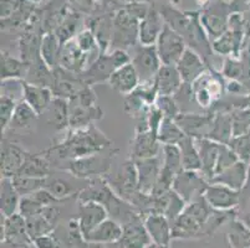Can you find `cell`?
<instances>
[{
  "label": "cell",
  "mask_w": 250,
  "mask_h": 248,
  "mask_svg": "<svg viewBox=\"0 0 250 248\" xmlns=\"http://www.w3.org/2000/svg\"><path fill=\"white\" fill-rule=\"evenodd\" d=\"M112 142L96 126L83 129H71L59 144L50 148L47 153L61 160H74L102 153Z\"/></svg>",
  "instance_id": "1"
},
{
  "label": "cell",
  "mask_w": 250,
  "mask_h": 248,
  "mask_svg": "<svg viewBox=\"0 0 250 248\" xmlns=\"http://www.w3.org/2000/svg\"><path fill=\"white\" fill-rule=\"evenodd\" d=\"M131 62V56L126 50H112L110 52L100 54L99 57L87 66L85 71L80 74L85 85L92 86L100 82L108 81L117 68Z\"/></svg>",
  "instance_id": "2"
},
{
  "label": "cell",
  "mask_w": 250,
  "mask_h": 248,
  "mask_svg": "<svg viewBox=\"0 0 250 248\" xmlns=\"http://www.w3.org/2000/svg\"><path fill=\"white\" fill-rule=\"evenodd\" d=\"M140 20L128 13L126 9H120L113 17V33L110 50H126L135 47L138 41Z\"/></svg>",
  "instance_id": "3"
},
{
  "label": "cell",
  "mask_w": 250,
  "mask_h": 248,
  "mask_svg": "<svg viewBox=\"0 0 250 248\" xmlns=\"http://www.w3.org/2000/svg\"><path fill=\"white\" fill-rule=\"evenodd\" d=\"M111 158L102 155V153L88 155L85 158L67 160L63 169L71 172L75 177L79 179H90L95 180L104 176L110 172Z\"/></svg>",
  "instance_id": "4"
},
{
  "label": "cell",
  "mask_w": 250,
  "mask_h": 248,
  "mask_svg": "<svg viewBox=\"0 0 250 248\" xmlns=\"http://www.w3.org/2000/svg\"><path fill=\"white\" fill-rule=\"evenodd\" d=\"M133 56L131 57V63L135 66L136 71L141 79V85L153 83L157 72L160 71L162 62L157 52L156 45H136L133 47Z\"/></svg>",
  "instance_id": "5"
},
{
  "label": "cell",
  "mask_w": 250,
  "mask_h": 248,
  "mask_svg": "<svg viewBox=\"0 0 250 248\" xmlns=\"http://www.w3.org/2000/svg\"><path fill=\"white\" fill-rule=\"evenodd\" d=\"M156 49L162 65L176 66L188 46L183 36L166 24L156 42Z\"/></svg>",
  "instance_id": "6"
},
{
  "label": "cell",
  "mask_w": 250,
  "mask_h": 248,
  "mask_svg": "<svg viewBox=\"0 0 250 248\" xmlns=\"http://www.w3.org/2000/svg\"><path fill=\"white\" fill-rule=\"evenodd\" d=\"M209 184L201 172L182 170L174 177L173 190L188 204L204 195Z\"/></svg>",
  "instance_id": "7"
},
{
  "label": "cell",
  "mask_w": 250,
  "mask_h": 248,
  "mask_svg": "<svg viewBox=\"0 0 250 248\" xmlns=\"http://www.w3.org/2000/svg\"><path fill=\"white\" fill-rule=\"evenodd\" d=\"M204 199L215 211H231L239 205L240 191L217 183H210L204 192Z\"/></svg>",
  "instance_id": "8"
},
{
  "label": "cell",
  "mask_w": 250,
  "mask_h": 248,
  "mask_svg": "<svg viewBox=\"0 0 250 248\" xmlns=\"http://www.w3.org/2000/svg\"><path fill=\"white\" fill-rule=\"evenodd\" d=\"M131 159L141 160V159H149L160 156L162 153V144L158 136L152 131L136 132L131 143Z\"/></svg>",
  "instance_id": "9"
},
{
  "label": "cell",
  "mask_w": 250,
  "mask_h": 248,
  "mask_svg": "<svg viewBox=\"0 0 250 248\" xmlns=\"http://www.w3.org/2000/svg\"><path fill=\"white\" fill-rule=\"evenodd\" d=\"M212 114H201V113L181 112L174 120L187 136L193 139L207 138L213 123Z\"/></svg>",
  "instance_id": "10"
},
{
  "label": "cell",
  "mask_w": 250,
  "mask_h": 248,
  "mask_svg": "<svg viewBox=\"0 0 250 248\" xmlns=\"http://www.w3.org/2000/svg\"><path fill=\"white\" fill-rule=\"evenodd\" d=\"M106 218H108V212L104 205L97 201H80L77 224L83 237L96 229Z\"/></svg>",
  "instance_id": "11"
},
{
  "label": "cell",
  "mask_w": 250,
  "mask_h": 248,
  "mask_svg": "<svg viewBox=\"0 0 250 248\" xmlns=\"http://www.w3.org/2000/svg\"><path fill=\"white\" fill-rule=\"evenodd\" d=\"M138 176V190L142 194L152 195L162 170V156L135 160Z\"/></svg>",
  "instance_id": "12"
},
{
  "label": "cell",
  "mask_w": 250,
  "mask_h": 248,
  "mask_svg": "<svg viewBox=\"0 0 250 248\" xmlns=\"http://www.w3.org/2000/svg\"><path fill=\"white\" fill-rule=\"evenodd\" d=\"M207 65L208 63L206 62V60L202 57L198 52H195L194 50L188 47L186 52L182 55V57L179 58L176 67L184 83L193 85L199 77L206 74Z\"/></svg>",
  "instance_id": "13"
},
{
  "label": "cell",
  "mask_w": 250,
  "mask_h": 248,
  "mask_svg": "<svg viewBox=\"0 0 250 248\" xmlns=\"http://www.w3.org/2000/svg\"><path fill=\"white\" fill-rule=\"evenodd\" d=\"M90 56L77 46L75 40H69L62 45L59 66L72 74L80 75L90 65Z\"/></svg>",
  "instance_id": "14"
},
{
  "label": "cell",
  "mask_w": 250,
  "mask_h": 248,
  "mask_svg": "<svg viewBox=\"0 0 250 248\" xmlns=\"http://www.w3.org/2000/svg\"><path fill=\"white\" fill-rule=\"evenodd\" d=\"M194 101L202 108H209L213 102L220 97L222 85L213 75L206 74L199 77L192 85Z\"/></svg>",
  "instance_id": "15"
},
{
  "label": "cell",
  "mask_w": 250,
  "mask_h": 248,
  "mask_svg": "<svg viewBox=\"0 0 250 248\" xmlns=\"http://www.w3.org/2000/svg\"><path fill=\"white\" fill-rule=\"evenodd\" d=\"M22 99L28 104H30L39 115L47 111L50 104L52 103L55 95L50 87L39 86L34 83H29L26 81H21Z\"/></svg>",
  "instance_id": "16"
},
{
  "label": "cell",
  "mask_w": 250,
  "mask_h": 248,
  "mask_svg": "<svg viewBox=\"0 0 250 248\" xmlns=\"http://www.w3.org/2000/svg\"><path fill=\"white\" fill-rule=\"evenodd\" d=\"M26 154L28 152H25L19 145L13 144V143H4L1 147V159H0L1 177L13 179L17 176L24 165Z\"/></svg>",
  "instance_id": "17"
},
{
  "label": "cell",
  "mask_w": 250,
  "mask_h": 248,
  "mask_svg": "<svg viewBox=\"0 0 250 248\" xmlns=\"http://www.w3.org/2000/svg\"><path fill=\"white\" fill-rule=\"evenodd\" d=\"M145 226L153 245L168 248L172 236V222L161 213H149L145 218Z\"/></svg>",
  "instance_id": "18"
},
{
  "label": "cell",
  "mask_w": 250,
  "mask_h": 248,
  "mask_svg": "<svg viewBox=\"0 0 250 248\" xmlns=\"http://www.w3.org/2000/svg\"><path fill=\"white\" fill-rule=\"evenodd\" d=\"M124 233V226L113 218H106L95 229L83 236V241L95 245H113L118 243Z\"/></svg>",
  "instance_id": "19"
},
{
  "label": "cell",
  "mask_w": 250,
  "mask_h": 248,
  "mask_svg": "<svg viewBox=\"0 0 250 248\" xmlns=\"http://www.w3.org/2000/svg\"><path fill=\"white\" fill-rule=\"evenodd\" d=\"M107 82L112 90L124 95L132 93L141 85L140 76L136 71L135 66L131 62L117 68Z\"/></svg>",
  "instance_id": "20"
},
{
  "label": "cell",
  "mask_w": 250,
  "mask_h": 248,
  "mask_svg": "<svg viewBox=\"0 0 250 248\" xmlns=\"http://www.w3.org/2000/svg\"><path fill=\"white\" fill-rule=\"evenodd\" d=\"M166 21L161 13L152 6L146 18L140 21L138 26V41L141 45H156L165 27Z\"/></svg>",
  "instance_id": "21"
},
{
  "label": "cell",
  "mask_w": 250,
  "mask_h": 248,
  "mask_svg": "<svg viewBox=\"0 0 250 248\" xmlns=\"http://www.w3.org/2000/svg\"><path fill=\"white\" fill-rule=\"evenodd\" d=\"M1 242L10 243H29L26 232V220L19 212L5 217L1 215Z\"/></svg>",
  "instance_id": "22"
},
{
  "label": "cell",
  "mask_w": 250,
  "mask_h": 248,
  "mask_svg": "<svg viewBox=\"0 0 250 248\" xmlns=\"http://www.w3.org/2000/svg\"><path fill=\"white\" fill-rule=\"evenodd\" d=\"M118 243L121 248H148L149 246L153 245L145 226V222H142L141 218L125 225L124 233Z\"/></svg>",
  "instance_id": "23"
},
{
  "label": "cell",
  "mask_w": 250,
  "mask_h": 248,
  "mask_svg": "<svg viewBox=\"0 0 250 248\" xmlns=\"http://www.w3.org/2000/svg\"><path fill=\"white\" fill-rule=\"evenodd\" d=\"M195 144H197L199 155H201L202 175L206 177L209 183H212L215 176V167H217L220 144L208 139V138L195 139Z\"/></svg>",
  "instance_id": "24"
},
{
  "label": "cell",
  "mask_w": 250,
  "mask_h": 248,
  "mask_svg": "<svg viewBox=\"0 0 250 248\" xmlns=\"http://www.w3.org/2000/svg\"><path fill=\"white\" fill-rule=\"evenodd\" d=\"M183 85V79L176 66L162 65L153 79L158 95H174Z\"/></svg>",
  "instance_id": "25"
},
{
  "label": "cell",
  "mask_w": 250,
  "mask_h": 248,
  "mask_svg": "<svg viewBox=\"0 0 250 248\" xmlns=\"http://www.w3.org/2000/svg\"><path fill=\"white\" fill-rule=\"evenodd\" d=\"M70 129H83L94 126V123L104 118V111L97 104L79 106L70 104Z\"/></svg>",
  "instance_id": "26"
},
{
  "label": "cell",
  "mask_w": 250,
  "mask_h": 248,
  "mask_svg": "<svg viewBox=\"0 0 250 248\" xmlns=\"http://www.w3.org/2000/svg\"><path fill=\"white\" fill-rule=\"evenodd\" d=\"M248 174H249V164L239 160L228 169L218 174L213 179L212 183L222 184L236 191H242L247 186Z\"/></svg>",
  "instance_id": "27"
},
{
  "label": "cell",
  "mask_w": 250,
  "mask_h": 248,
  "mask_svg": "<svg viewBox=\"0 0 250 248\" xmlns=\"http://www.w3.org/2000/svg\"><path fill=\"white\" fill-rule=\"evenodd\" d=\"M29 71V63L6 52H1V82L24 81Z\"/></svg>",
  "instance_id": "28"
},
{
  "label": "cell",
  "mask_w": 250,
  "mask_h": 248,
  "mask_svg": "<svg viewBox=\"0 0 250 248\" xmlns=\"http://www.w3.org/2000/svg\"><path fill=\"white\" fill-rule=\"evenodd\" d=\"M207 138L219 144H229L233 138V123L230 113L220 112L214 114L212 127Z\"/></svg>",
  "instance_id": "29"
},
{
  "label": "cell",
  "mask_w": 250,
  "mask_h": 248,
  "mask_svg": "<svg viewBox=\"0 0 250 248\" xmlns=\"http://www.w3.org/2000/svg\"><path fill=\"white\" fill-rule=\"evenodd\" d=\"M21 196L14 188V184L11 179L1 177V189H0V209L1 215L9 217V216L18 213L19 211V204Z\"/></svg>",
  "instance_id": "30"
},
{
  "label": "cell",
  "mask_w": 250,
  "mask_h": 248,
  "mask_svg": "<svg viewBox=\"0 0 250 248\" xmlns=\"http://www.w3.org/2000/svg\"><path fill=\"white\" fill-rule=\"evenodd\" d=\"M40 42H42L40 44V56L51 70H55L56 67H59L62 44L59 40L58 35L52 31L45 34Z\"/></svg>",
  "instance_id": "31"
},
{
  "label": "cell",
  "mask_w": 250,
  "mask_h": 248,
  "mask_svg": "<svg viewBox=\"0 0 250 248\" xmlns=\"http://www.w3.org/2000/svg\"><path fill=\"white\" fill-rule=\"evenodd\" d=\"M51 172L49 156L46 154H26V159L18 175L33 177H49Z\"/></svg>",
  "instance_id": "32"
},
{
  "label": "cell",
  "mask_w": 250,
  "mask_h": 248,
  "mask_svg": "<svg viewBox=\"0 0 250 248\" xmlns=\"http://www.w3.org/2000/svg\"><path fill=\"white\" fill-rule=\"evenodd\" d=\"M46 112L50 113L47 120L54 128L61 131L70 127V106L67 99L55 97Z\"/></svg>",
  "instance_id": "33"
},
{
  "label": "cell",
  "mask_w": 250,
  "mask_h": 248,
  "mask_svg": "<svg viewBox=\"0 0 250 248\" xmlns=\"http://www.w3.org/2000/svg\"><path fill=\"white\" fill-rule=\"evenodd\" d=\"M178 145L181 148L183 170L201 172L202 161L198 148H197V144H195V139H193L190 136H186Z\"/></svg>",
  "instance_id": "34"
},
{
  "label": "cell",
  "mask_w": 250,
  "mask_h": 248,
  "mask_svg": "<svg viewBox=\"0 0 250 248\" xmlns=\"http://www.w3.org/2000/svg\"><path fill=\"white\" fill-rule=\"evenodd\" d=\"M157 136L160 139L161 144L167 145V144H177L178 145L182 140L186 138V134L182 131L181 127L177 124L174 119L170 118H165L161 123L158 132H157Z\"/></svg>",
  "instance_id": "35"
},
{
  "label": "cell",
  "mask_w": 250,
  "mask_h": 248,
  "mask_svg": "<svg viewBox=\"0 0 250 248\" xmlns=\"http://www.w3.org/2000/svg\"><path fill=\"white\" fill-rule=\"evenodd\" d=\"M38 113L34 111L33 107L28 104L24 99H20L15 108L14 115L10 123V128L13 129H24L28 128L33 124L34 120L38 118Z\"/></svg>",
  "instance_id": "36"
},
{
  "label": "cell",
  "mask_w": 250,
  "mask_h": 248,
  "mask_svg": "<svg viewBox=\"0 0 250 248\" xmlns=\"http://www.w3.org/2000/svg\"><path fill=\"white\" fill-rule=\"evenodd\" d=\"M13 184L19 195L21 197L29 196L34 194L35 191L44 189L47 183V177H33V176H24V175H17L13 179Z\"/></svg>",
  "instance_id": "37"
},
{
  "label": "cell",
  "mask_w": 250,
  "mask_h": 248,
  "mask_svg": "<svg viewBox=\"0 0 250 248\" xmlns=\"http://www.w3.org/2000/svg\"><path fill=\"white\" fill-rule=\"evenodd\" d=\"M201 22L203 25L207 35L212 36L213 40L227 33V22L224 18H222L218 13H208L201 15Z\"/></svg>",
  "instance_id": "38"
},
{
  "label": "cell",
  "mask_w": 250,
  "mask_h": 248,
  "mask_svg": "<svg viewBox=\"0 0 250 248\" xmlns=\"http://www.w3.org/2000/svg\"><path fill=\"white\" fill-rule=\"evenodd\" d=\"M162 164L163 167L173 172L174 174H178L183 170L182 167V153L181 148L177 144H167L162 145Z\"/></svg>",
  "instance_id": "39"
},
{
  "label": "cell",
  "mask_w": 250,
  "mask_h": 248,
  "mask_svg": "<svg viewBox=\"0 0 250 248\" xmlns=\"http://www.w3.org/2000/svg\"><path fill=\"white\" fill-rule=\"evenodd\" d=\"M25 220H26V232H28V236L31 242L35 238L40 237V236L51 233L52 229H54V225L50 224L46 218L42 215V212L34 216V217L25 218Z\"/></svg>",
  "instance_id": "40"
},
{
  "label": "cell",
  "mask_w": 250,
  "mask_h": 248,
  "mask_svg": "<svg viewBox=\"0 0 250 248\" xmlns=\"http://www.w3.org/2000/svg\"><path fill=\"white\" fill-rule=\"evenodd\" d=\"M18 102L15 97H11L8 93H1L0 97V124H1V133H5L10 128V123L14 115Z\"/></svg>",
  "instance_id": "41"
},
{
  "label": "cell",
  "mask_w": 250,
  "mask_h": 248,
  "mask_svg": "<svg viewBox=\"0 0 250 248\" xmlns=\"http://www.w3.org/2000/svg\"><path fill=\"white\" fill-rule=\"evenodd\" d=\"M45 189H47L60 201H65L70 196H72V194L75 192L74 186L67 180L60 179V177H54V179L47 177V183L45 185Z\"/></svg>",
  "instance_id": "42"
},
{
  "label": "cell",
  "mask_w": 250,
  "mask_h": 248,
  "mask_svg": "<svg viewBox=\"0 0 250 248\" xmlns=\"http://www.w3.org/2000/svg\"><path fill=\"white\" fill-rule=\"evenodd\" d=\"M233 123V136L250 133V109L239 108L230 112Z\"/></svg>",
  "instance_id": "43"
},
{
  "label": "cell",
  "mask_w": 250,
  "mask_h": 248,
  "mask_svg": "<svg viewBox=\"0 0 250 248\" xmlns=\"http://www.w3.org/2000/svg\"><path fill=\"white\" fill-rule=\"evenodd\" d=\"M229 240L234 248H250V229L243 222H233Z\"/></svg>",
  "instance_id": "44"
},
{
  "label": "cell",
  "mask_w": 250,
  "mask_h": 248,
  "mask_svg": "<svg viewBox=\"0 0 250 248\" xmlns=\"http://www.w3.org/2000/svg\"><path fill=\"white\" fill-rule=\"evenodd\" d=\"M186 206H187V202L184 201L176 191L172 189L167 194V205H166V210L163 215L172 222L183 212Z\"/></svg>",
  "instance_id": "45"
},
{
  "label": "cell",
  "mask_w": 250,
  "mask_h": 248,
  "mask_svg": "<svg viewBox=\"0 0 250 248\" xmlns=\"http://www.w3.org/2000/svg\"><path fill=\"white\" fill-rule=\"evenodd\" d=\"M228 145L240 161L250 164V133L233 136Z\"/></svg>",
  "instance_id": "46"
},
{
  "label": "cell",
  "mask_w": 250,
  "mask_h": 248,
  "mask_svg": "<svg viewBox=\"0 0 250 248\" xmlns=\"http://www.w3.org/2000/svg\"><path fill=\"white\" fill-rule=\"evenodd\" d=\"M74 40L77 44V46L80 47L83 52H86L88 56H90L92 52L101 54V51H100V46L99 44H97L96 36H95V34L92 33L91 29H85V30L80 31V33L75 36Z\"/></svg>",
  "instance_id": "47"
},
{
  "label": "cell",
  "mask_w": 250,
  "mask_h": 248,
  "mask_svg": "<svg viewBox=\"0 0 250 248\" xmlns=\"http://www.w3.org/2000/svg\"><path fill=\"white\" fill-rule=\"evenodd\" d=\"M235 47V34L231 33V31H227L226 34H223L222 36L213 40L212 44L213 52L218 55H223V56H230V54H233Z\"/></svg>",
  "instance_id": "48"
},
{
  "label": "cell",
  "mask_w": 250,
  "mask_h": 248,
  "mask_svg": "<svg viewBox=\"0 0 250 248\" xmlns=\"http://www.w3.org/2000/svg\"><path fill=\"white\" fill-rule=\"evenodd\" d=\"M154 106L163 113L165 118L174 119L182 112L181 107L178 106L173 95H158Z\"/></svg>",
  "instance_id": "49"
},
{
  "label": "cell",
  "mask_w": 250,
  "mask_h": 248,
  "mask_svg": "<svg viewBox=\"0 0 250 248\" xmlns=\"http://www.w3.org/2000/svg\"><path fill=\"white\" fill-rule=\"evenodd\" d=\"M236 161H239V159L231 150V148L228 144H220L219 155H218L217 167H215V176L226 169H228L229 167L234 165Z\"/></svg>",
  "instance_id": "50"
},
{
  "label": "cell",
  "mask_w": 250,
  "mask_h": 248,
  "mask_svg": "<svg viewBox=\"0 0 250 248\" xmlns=\"http://www.w3.org/2000/svg\"><path fill=\"white\" fill-rule=\"evenodd\" d=\"M44 206L39 204L36 200H34L31 196H24L21 197L19 204V211L18 212L25 218H30L34 216L39 215L42 212Z\"/></svg>",
  "instance_id": "51"
},
{
  "label": "cell",
  "mask_w": 250,
  "mask_h": 248,
  "mask_svg": "<svg viewBox=\"0 0 250 248\" xmlns=\"http://www.w3.org/2000/svg\"><path fill=\"white\" fill-rule=\"evenodd\" d=\"M243 72V65L239 62V61L234 60V58L228 57L224 62V66H223V75L228 78L233 79V81H236L242 76Z\"/></svg>",
  "instance_id": "52"
},
{
  "label": "cell",
  "mask_w": 250,
  "mask_h": 248,
  "mask_svg": "<svg viewBox=\"0 0 250 248\" xmlns=\"http://www.w3.org/2000/svg\"><path fill=\"white\" fill-rule=\"evenodd\" d=\"M29 196L33 197L34 200H36V201H38L40 205H42L44 208H46V206H51V205H59L60 202H62L60 201V200L56 199V197L45 188L35 191L34 194L29 195Z\"/></svg>",
  "instance_id": "53"
},
{
  "label": "cell",
  "mask_w": 250,
  "mask_h": 248,
  "mask_svg": "<svg viewBox=\"0 0 250 248\" xmlns=\"http://www.w3.org/2000/svg\"><path fill=\"white\" fill-rule=\"evenodd\" d=\"M33 242L36 248H58V243H56L55 238L52 237L50 233L35 238Z\"/></svg>",
  "instance_id": "54"
},
{
  "label": "cell",
  "mask_w": 250,
  "mask_h": 248,
  "mask_svg": "<svg viewBox=\"0 0 250 248\" xmlns=\"http://www.w3.org/2000/svg\"><path fill=\"white\" fill-rule=\"evenodd\" d=\"M70 3L74 5L75 9L80 11H90L94 8V0H70Z\"/></svg>",
  "instance_id": "55"
},
{
  "label": "cell",
  "mask_w": 250,
  "mask_h": 248,
  "mask_svg": "<svg viewBox=\"0 0 250 248\" xmlns=\"http://www.w3.org/2000/svg\"><path fill=\"white\" fill-rule=\"evenodd\" d=\"M115 1H118V3H124L125 5L131 3H136V1H147V0H115Z\"/></svg>",
  "instance_id": "56"
},
{
  "label": "cell",
  "mask_w": 250,
  "mask_h": 248,
  "mask_svg": "<svg viewBox=\"0 0 250 248\" xmlns=\"http://www.w3.org/2000/svg\"><path fill=\"white\" fill-rule=\"evenodd\" d=\"M148 248H163V247H160V246H157V245H151Z\"/></svg>",
  "instance_id": "57"
},
{
  "label": "cell",
  "mask_w": 250,
  "mask_h": 248,
  "mask_svg": "<svg viewBox=\"0 0 250 248\" xmlns=\"http://www.w3.org/2000/svg\"><path fill=\"white\" fill-rule=\"evenodd\" d=\"M170 1H173V3H178V0H170Z\"/></svg>",
  "instance_id": "58"
},
{
  "label": "cell",
  "mask_w": 250,
  "mask_h": 248,
  "mask_svg": "<svg viewBox=\"0 0 250 248\" xmlns=\"http://www.w3.org/2000/svg\"><path fill=\"white\" fill-rule=\"evenodd\" d=\"M94 1H102V0H94Z\"/></svg>",
  "instance_id": "59"
}]
</instances>
